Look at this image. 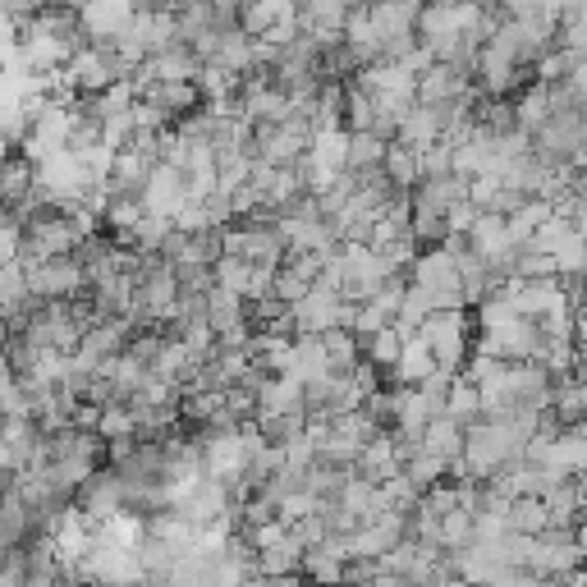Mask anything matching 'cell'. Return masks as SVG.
<instances>
[{
  "instance_id": "cell-1",
  "label": "cell",
  "mask_w": 587,
  "mask_h": 587,
  "mask_svg": "<svg viewBox=\"0 0 587 587\" xmlns=\"http://www.w3.org/2000/svg\"><path fill=\"white\" fill-rule=\"evenodd\" d=\"M469 326H473L469 313H431L418 326V339H427V349H431V358H437L441 373H463V363H469V354H473Z\"/></svg>"
},
{
  "instance_id": "cell-2",
  "label": "cell",
  "mask_w": 587,
  "mask_h": 587,
  "mask_svg": "<svg viewBox=\"0 0 587 587\" xmlns=\"http://www.w3.org/2000/svg\"><path fill=\"white\" fill-rule=\"evenodd\" d=\"M74 505H78V514L87 518V528L115 523L119 514H125V482H119L115 469H97V473L83 482V491L74 496Z\"/></svg>"
},
{
  "instance_id": "cell-3",
  "label": "cell",
  "mask_w": 587,
  "mask_h": 587,
  "mask_svg": "<svg viewBox=\"0 0 587 587\" xmlns=\"http://www.w3.org/2000/svg\"><path fill=\"white\" fill-rule=\"evenodd\" d=\"M134 6H125V0H102V6H83L78 10V28H83V38L87 46H111L125 28L134 23Z\"/></svg>"
},
{
  "instance_id": "cell-4",
  "label": "cell",
  "mask_w": 587,
  "mask_h": 587,
  "mask_svg": "<svg viewBox=\"0 0 587 587\" xmlns=\"http://www.w3.org/2000/svg\"><path fill=\"white\" fill-rule=\"evenodd\" d=\"M463 92H473V74L469 70H454V65H427L418 74V106H441L454 102Z\"/></svg>"
},
{
  "instance_id": "cell-5",
  "label": "cell",
  "mask_w": 587,
  "mask_h": 587,
  "mask_svg": "<svg viewBox=\"0 0 587 587\" xmlns=\"http://www.w3.org/2000/svg\"><path fill=\"white\" fill-rule=\"evenodd\" d=\"M33 179H38V166L23 157V151H10L6 161H0V211H19L33 193Z\"/></svg>"
},
{
  "instance_id": "cell-6",
  "label": "cell",
  "mask_w": 587,
  "mask_h": 587,
  "mask_svg": "<svg viewBox=\"0 0 587 587\" xmlns=\"http://www.w3.org/2000/svg\"><path fill=\"white\" fill-rule=\"evenodd\" d=\"M184 207V175L170 166H151L147 184H143V211L151 216H175Z\"/></svg>"
},
{
  "instance_id": "cell-7",
  "label": "cell",
  "mask_w": 587,
  "mask_h": 587,
  "mask_svg": "<svg viewBox=\"0 0 587 587\" xmlns=\"http://www.w3.org/2000/svg\"><path fill=\"white\" fill-rule=\"evenodd\" d=\"M345 555H339V542L331 537L326 546H317V551H303V565H298V578L307 583V587H339L345 583Z\"/></svg>"
},
{
  "instance_id": "cell-8",
  "label": "cell",
  "mask_w": 587,
  "mask_h": 587,
  "mask_svg": "<svg viewBox=\"0 0 587 587\" xmlns=\"http://www.w3.org/2000/svg\"><path fill=\"white\" fill-rule=\"evenodd\" d=\"M138 102H151L157 111H166V115L175 119V125H179L184 115H193V111L202 106V97H198V83H151Z\"/></svg>"
},
{
  "instance_id": "cell-9",
  "label": "cell",
  "mask_w": 587,
  "mask_h": 587,
  "mask_svg": "<svg viewBox=\"0 0 587 587\" xmlns=\"http://www.w3.org/2000/svg\"><path fill=\"white\" fill-rule=\"evenodd\" d=\"M298 6H290V0H258V6H239V33L243 38H266L281 19H294Z\"/></svg>"
},
{
  "instance_id": "cell-10",
  "label": "cell",
  "mask_w": 587,
  "mask_h": 587,
  "mask_svg": "<svg viewBox=\"0 0 587 587\" xmlns=\"http://www.w3.org/2000/svg\"><path fill=\"white\" fill-rule=\"evenodd\" d=\"M313 170H326V175H345V161H349V134L345 129H331V134H313L307 143V157H303Z\"/></svg>"
},
{
  "instance_id": "cell-11",
  "label": "cell",
  "mask_w": 587,
  "mask_h": 587,
  "mask_svg": "<svg viewBox=\"0 0 587 587\" xmlns=\"http://www.w3.org/2000/svg\"><path fill=\"white\" fill-rule=\"evenodd\" d=\"M395 143H405L409 151L437 147V143H441V119H437V111H431V106H413L405 119H399Z\"/></svg>"
},
{
  "instance_id": "cell-12",
  "label": "cell",
  "mask_w": 587,
  "mask_h": 587,
  "mask_svg": "<svg viewBox=\"0 0 587 587\" xmlns=\"http://www.w3.org/2000/svg\"><path fill=\"white\" fill-rule=\"evenodd\" d=\"M381 175L390 179V189L399 198H409L418 184H422V175H418V151H409L405 143H390L386 147V161H381Z\"/></svg>"
},
{
  "instance_id": "cell-13",
  "label": "cell",
  "mask_w": 587,
  "mask_h": 587,
  "mask_svg": "<svg viewBox=\"0 0 587 587\" xmlns=\"http://www.w3.org/2000/svg\"><path fill=\"white\" fill-rule=\"evenodd\" d=\"M514 102V125L523 129V134H542L546 125H551V97H546V87H523L518 97H510Z\"/></svg>"
},
{
  "instance_id": "cell-14",
  "label": "cell",
  "mask_w": 587,
  "mask_h": 587,
  "mask_svg": "<svg viewBox=\"0 0 587 587\" xmlns=\"http://www.w3.org/2000/svg\"><path fill=\"white\" fill-rule=\"evenodd\" d=\"M422 450L437 454V459H446V463L463 459V427L450 422V418H431L427 431H422Z\"/></svg>"
},
{
  "instance_id": "cell-15",
  "label": "cell",
  "mask_w": 587,
  "mask_h": 587,
  "mask_svg": "<svg viewBox=\"0 0 587 587\" xmlns=\"http://www.w3.org/2000/svg\"><path fill=\"white\" fill-rule=\"evenodd\" d=\"M505 528L510 533H518V537H542L546 528H551V518H546V505L537 501V496H518V501H510V514H505Z\"/></svg>"
},
{
  "instance_id": "cell-16",
  "label": "cell",
  "mask_w": 587,
  "mask_h": 587,
  "mask_svg": "<svg viewBox=\"0 0 587 587\" xmlns=\"http://www.w3.org/2000/svg\"><path fill=\"white\" fill-rule=\"evenodd\" d=\"M243 322H249V307H243L239 294H230V290H211L207 294V326L216 335H226V331H234Z\"/></svg>"
},
{
  "instance_id": "cell-17",
  "label": "cell",
  "mask_w": 587,
  "mask_h": 587,
  "mask_svg": "<svg viewBox=\"0 0 587 587\" xmlns=\"http://www.w3.org/2000/svg\"><path fill=\"white\" fill-rule=\"evenodd\" d=\"M322 345H326V367H331V377H354V367L363 363L358 339H354L349 331H331V335H322Z\"/></svg>"
},
{
  "instance_id": "cell-18",
  "label": "cell",
  "mask_w": 587,
  "mask_h": 587,
  "mask_svg": "<svg viewBox=\"0 0 587 587\" xmlns=\"http://www.w3.org/2000/svg\"><path fill=\"white\" fill-rule=\"evenodd\" d=\"M303 565V546L294 537H285L281 546H271V551H258V574L262 578H294Z\"/></svg>"
},
{
  "instance_id": "cell-19",
  "label": "cell",
  "mask_w": 587,
  "mask_h": 587,
  "mask_svg": "<svg viewBox=\"0 0 587 587\" xmlns=\"http://www.w3.org/2000/svg\"><path fill=\"white\" fill-rule=\"evenodd\" d=\"M339 125H345V134H373L377 125V102L354 83H345V115H339Z\"/></svg>"
},
{
  "instance_id": "cell-20",
  "label": "cell",
  "mask_w": 587,
  "mask_h": 587,
  "mask_svg": "<svg viewBox=\"0 0 587 587\" xmlns=\"http://www.w3.org/2000/svg\"><path fill=\"white\" fill-rule=\"evenodd\" d=\"M211 65H221V70H230V74H253V38H243L239 28H230V33L221 38V51H216V60Z\"/></svg>"
},
{
  "instance_id": "cell-21",
  "label": "cell",
  "mask_w": 587,
  "mask_h": 587,
  "mask_svg": "<svg viewBox=\"0 0 587 587\" xmlns=\"http://www.w3.org/2000/svg\"><path fill=\"white\" fill-rule=\"evenodd\" d=\"M446 418L459 422V427H473L482 422V399H478V386H469L463 377H454L450 395H446Z\"/></svg>"
},
{
  "instance_id": "cell-22",
  "label": "cell",
  "mask_w": 587,
  "mask_h": 587,
  "mask_svg": "<svg viewBox=\"0 0 587 587\" xmlns=\"http://www.w3.org/2000/svg\"><path fill=\"white\" fill-rule=\"evenodd\" d=\"M386 147L377 134H349V161H345V175H363V170H381L386 161Z\"/></svg>"
},
{
  "instance_id": "cell-23",
  "label": "cell",
  "mask_w": 587,
  "mask_h": 587,
  "mask_svg": "<svg viewBox=\"0 0 587 587\" xmlns=\"http://www.w3.org/2000/svg\"><path fill=\"white\" fill-rule=\"evenodd\" d=\"M546 221H551V207L537 202V198H528V202H523V207L510 216V221H505L510 243H514V249H523V243H528V239L537 234V226H546Z\"/></svg>"
},
{
  "instance_id": "cell-24",
  "label": "cell",
  "mask_w": 587,
  "mask_h": 587,
  "mask_svg": "<svg viewBox=\"0 0 587 587\" xmlns=\"http://www.w3.org/2000/svg\"><path fill=\"white\" fill-rule=\"evenodd\" d=\"M175 234V221L170 216H151V211H143V221L134 226V234H129V249H138V253H161V243Z\"/></svg>"
},
{
  "instance_id": "cell-25",
  "label": "cell",
  "mask_w": 587,
  "mask_h": 587,
  "mask_svg": "<svg viewBox=\"0 0 587 587\" xmlns=\"http://www.w3.org/2000/svg\"><path fill=\"white\" fill-rule=\"evenodd\" d=\"M473 546V510H450L441 514V551L446 555H459V551H469Z\"/></svg>"
},
{
  "instance_id": "cell-26",
  "label": "cell",
  "mask_w": 587,
  "mask_h": 587,
  "mask_svg": "<svg viewBox=\"0 0 587 587\" xmlns=\"http://www.w3.org/2000/svg\"><path fill=\"white\" fill-rule=\"evenodd\" d=\"M405 478H409V486L418 491V496H427V491H431V486H441V482L450 478V463H446V459H437V454H427V450H422V454H418L413 463H405Z\"/></svg>"
},
{
  "instance_id": "cell-27",
  "label": "cell",
  "mask_w": 587,
  "mask_h": 587,
  "mask_svg": "<svg viewBox=\"0 0 587 587\" xmlns=\"http://www.w3.org/2000/svg\"><path fill=\"white\" fill-rule=\"evenodd\" d=\"M574 65H578V55L565 51V46H555V51H546L537 65H533V83H537V87H560V83L574 74Z\"/></svg>"
},
{
  "instance_id": "cell-28",
  "label": "cell",
  "mask_w": 587,
  "mask_h": 587,
  "mask_svg": "<svg viewBox=\"0 0 587 587\" xmlns=\"http://www.w3.org/2000/svg\"><path fill=\"white\" fill-rule=\"evenodd\" d=\"M454 377L459 373H431L422 386H418V399H422V409H427V418H446V395H450V386H454Z\"/></svg>"
},
{
  "instance_id": "cell-29",
  "label": "cell",
  "mask_w": 587,
  "mask_h": 587,
  "mask_svg": "<svg viewBox=\"0 0 587 587\" xmlns=\"http://www.w3.org/2000/svg\"><path fill=\"white\" fill-rule=\"evenodd\" d=\"M97 437H102L106 446H111V441H129V437H138V427H134L129 409H125V405H106L102 418H97Z\"/></svg>"
},
{
  "instance_id": "cell-30",
  "label": "cell",
  "mask_w": 587,
  "mask_h": 587,
  "mask_svg": "<svg viewBox=\"0 0 587 587\" xmlns=\"http://www.w3.org/2000/svg\"><path fill=\"white\" fill-rule=\"evenodd\" d=\"M313 463H317V446L313 441H307V431H303V437H294L290 446H281V469H290V473H307V469H313Z\"/></svg>"
},
{
  "instance_id": "cell-31",
  "label": "cell",
  "mask_w": 587,
  "mask_h": 587,
  "mask_svg": "<svg viewBox=\"0 0 587 587\" xmlns=\"http://www.w3.org/2000/svg\"><path fill=\"white\" fill-rule=\"evenodd\" d=\"M450 157H454V143H437V147H427V151H418V175L422 179H446L450 175Z\"/></svg>"
},
{
  "instance_id": "cell-32",
  "label": "cell",
  "mask_w": 587,
  "mask_h": 587,
  "mask_svg": "<svg viewBox=\"0 0 587 587\" xmlns=\"http://www.w3.org/2000/svg\"><path fill=\"white\" fill-rule=\"evenodd\" d=\"M211 275H216V290H230V294H239L243 298V285H249V262H239V258H221L211 266Z\"/></svg>"
},
{
  "instance_id": "cell-33",
  "label": "cell",
  "mask_w": 587,
  "mask_h": 587,
  "mask_svg": "<svg viewBox=\"0 0 587 587\" xmlns=\"http://www.w3.org/2000/svg\"><path fill=\"white\" fill-rule=\"evenodd\" d=\"M569 234H574V230H569L565 216H555V211H551V221H546V226H537V234L528 239V249H537V253H555Z\"/></svg>"
},
{
  "instance_id": "cell-34",
  "label": "cell",
  "mask_w": 587,
  "mask_h": 587,
  "mask_svg": "<svg viewBox=\"0 0 587 587\" xmlns=\"http://www.w3.org/2000/svg\"><path fill=\"white\" fill-rule=\"evenodd\" d=\"M405 290H409V275H390V281L373 294V307H381V317L395 322L399 317V303H405Z\"/></svg>"
},
{
  "instance_id": "cell-35",
  "label": "cell",
  "mask_w": 587,
  "mask_h": 587,
  "mask_svg": "<svg viewBox=\"0 0 587 587\" xmlns=\"http://www.w3.org/2000/svg\"><path fill=\"white\" fill-rule=\"evenodd\" d=\"M431 313H437V307H431V298H427L418 285H409V290H405V303H399V317H395V322H405V326H413V331H418Z\"/></svg>"
},
{
  "instance_id": "cell-36",
  "label": "cell",
  "mask_w": 587,
  "mask_h": 587,
  "mask_svg": "<svg viewBox=\"0 0 587 587\" xmlns=\"http://www.w3.org/2000/svg\"><path fill=\"white\" fill-rule=\"evenodd\" d=\"M377 565H381V574H399V578H409V569L418 565V542H413V537H405L395 551H386Z\"/></svg>"
},
{
  "instance_id": "cell-37",
  "label": "cell",
  "mask_w": 587,
  "mask_h": 587,
  "mask_svg": "<svg viewBox=\"0 0 587 587\" xmlns=\"http://www.w3.org/2000/svg\"><path fill=\"white\" fill-rule=\"evenodd\" d=\"M129 138H134V115H106V119H102V147L125 151Z\"/></svg>"
},
{
  "instance_id": "cell-38",
  "label": "cell",
  "mask_w": 587,
  "mask_h": 587,
  "mask_svg": "<svg viewBox=\"0 0 587 587\" xmlns=\"http://www.w3.org/2000/svg\"><path fill=\"white\" fill-rule=\"evenodd\" d=\"M386 326H390V322L381 317V307H373V303H358V317H354V331H349V335L358 339V349H363L367 339H373V335H381Z\"/></svg>"
},
{
  "instance_id": "cell-39",
  "label": "cell",
  "mask_w": 587,
  "mask_h": 587,
  "mask_svg": "<svg viewBox=\"0 0 587 587\" xmlns=\"http://www.w3.org/2000/svg\"><path fill=\"white\" fill-rule=\"evenodd\" d=\"M317 510H322V501H313V496H307V491H298V496H290V501H281V505H275V518H281L285 528H294L298 518L317 514Z\"/></svg>"
},
{
  "instance_id": "cell-40",
  "label": "cell",
  "mask_w": 587,
  "mask_h": 587,
  "mask_svg": "<svg viewBox=\"0 0 587 587\" xmlns=\"http://www.w3.org/2000/svg\"><path fill=\"white\" fill-rule=\"evenodd\" d=\"M19 239H23V226L14 221V216H0V266L19 262Z\"/></svg>"
},
{
  "instance_id": "cell-41",
  "label": "cell",
  "mask_w": 587,
  "mask_h": 587,
  "mask_svg": "<svg viewBox=\"0 0 587 587\" xmlns=\"http://www.w3.org/2000/svg\"><path fill=\"white\" fill-rule=\"evenodd\" d=\"M243 537H249V542H253V551H271V546H281V542L290 537V528H285V523H281V518H271V523H262V528H253V533H243Z\"/></svg>"
},
{
  "instance_id": "cell-42",
  "label": "cell",
  "mask_w": 587,
  "mask_h": 587,
  "mask_svg": "<svg viewBox=\"0 0 587 587\" xmlns=\"http://www.w3.org/2000/svg\"><path fill=\"white\" fill-rule=\"evenodd\" d=\"M473 221H478V211H473L469 202H454V207L446 211V234H463V239H469Z\"/></svg>"
},
{
  "instance_id": "cell-43",
  "label": "cell",
  "mask_w": 587,
  "mask_h": 587,
  "mask_svg": "<svg viewBox=\"0 0 587 587\" xmlns=\"http://www.w3.org/2000/svg\"><path fill=\"white\" fill-rule=\"evenodd\" d=\"M170 221H175V230H179V234H202V230H207L202 207H189V202H184V207L170 216Z\"/></svg>"
},
{
  "instance_id": "cell-44",
  "label": "cell",
  "mask_w": 587,
  "mask_h": 587,
  "mask_svg": "<svg viewBox=\"0 0 587 587\" xmlns=\"http://www.w3.org/2000/svg\"><path fill=\"white\" fill-rule=\"evenodd\" d=\"M377 574H381L377 560H349V565H345V587H367Z\"/></svg>"
},
{
  "instance_id": "cell-45",
  "label": "cell",
  "mask_w": 587,
  "mask_h": 587,
  "mask_svg": "<svg viewBox=\"0 0 587 587\" xmlns=\"http://www.w3.org/2000/svg\"><path fill=\"white\" fill-rule=\"evenodd\" d=\"M10 345V322H6V313H0V349Z\"/></svg>"
}]
</instances>
